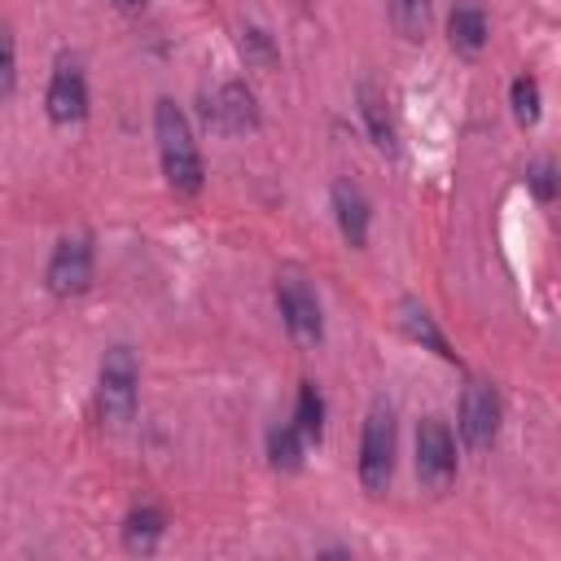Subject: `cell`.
Returning a JSON list of instances; mask_svg holds the SVG:
<instances>
[{"label":"cell","mask_w":561,"mask_h":561,"mask_svg":"<svg viewBox=\"0 0 561 561\" xmlns=\"http://www.w3.org/2000/svg\"><path fill=\"white\" fill-rule=\"evenodd\" d=\"M153 136H158V158H162V175L175 193L193 197L202 188V153L193 145V131H188V118L184 110L162 96L153 105Z\"/></svg>","instance_id":"1"},{"label":"cell","mask_w":561,"mask_h":561,"mask_svg":"<svg viewBox=\"0 0 561 561\" xmlns=\"http://www.w3.org/2000/svg\"><path fill=\"white\" fill-rule=\"evenodd\" d=\"M136 386H140V368L131 346H110L101 359V386H96V408L105 425H127L136 412Z\"/></svg>","instance_id":"2"},{"label":"cell","mask_w":561,"mask_h":561,"mask_svg":"<svg viewBox=\"0 0 561 561\" xmlns=\"http://www.w3.org/2000/svg\"><path fill=\"white\" fill-rule=\"evenodd\" d=\"M390 473H394V412L377 403L359 438V482L368 495H381L390 486Z\"/></svg>","instance_id":"3"},{"label":"cell","mask_w":561,"mask_h":561,"mask_svg":"<svg viewBox=\"0 0 561 561\" xmlns=\"http://www.w3.org/2000/svg\"><path fill=\"white\" fill-rule=\"evenodd\" d=\"M416 478L434 495H443L456 478V438L438 416H425L416 430Z\"/></svg>","instance_id":"4"},{"label":"cell","mask_w":561,"mask_h":561,"mask_svg":"<svg viewBox=\"0 0 561 561\" xmlns=\"http://www.w3.org/2000/svg\"><path fill=\"white\" fill-rule=\"evenodd\" d=\"M276 307H280L285 329H289V333H294L302 346H316V342L324 337L320 302H316V294L307 289V280H302V276H294V272L276 276Z\"/></svg>","instance_id":"5"},{"label":"cell","mask_w":561,"mask_h":561,"mask_svg":"<svg viewBox=\"0 0 561 561\" xmlns=\"http://www.w3.org/2000/svg\"><path fill=\"white\" fill-rule=\"evenodd\" d=\"M48 289L57 298H75L92 285V237L75 232V237H61L53 259H48V272H44Z\"/></svg>","instance_id":"6"},{"label":"cell","mask_w":561,"mask_h":561,"mask_svg":"<svg viewBox=\"0 0 561 561\" xmlns=\"http://www.w3.org/2000/svg\"><path fill=\"white\" fill-rule=\"evenodd\" d=\"M495 430H500V394L486 381H469L460 399V438L473 451H482L495 443Z\"/></svg>","instance_id":"7"},{"label":"cell","mask_w":561,"mask_h":561,"mask_svg":"<svg viewBox=\"0 0 561 561\" xmlns=\"http://www.w3.org/2000/svg\"><path fill=\"white\" fill-rule=\"evenodd\" d=\"M44 105H48V118H53V123H79V118L88 114V83H83L79 61H70V57L57 61V70H53V79H48Z\"/></svg>","instance_id":"8"},{"label":"cell","mask_w":561,"mask_h":561,"mask_svg":"<svg viewBox=\"0 0 561 561\" xmlns=\"http://www.w3.org/2000/svg\"><path fill=\"white\" fill-rule=\"evenodd\" d=\"M206 123H215L219 131L237 136V131H250L259 123V105H254V92L245 83H224L210 101H206Z\"/></svg>","instance_id":"9"},{"label":"cell","mask_w":561,"mask_h":561,"mask_svg":"<svg viewBox=\"0 0 561 561\" xmlns=\"http://www.w3.org/2000/svg\"><path fill=\"white\" fill-rule=\"evenodd\" d=\"M333 215H337V228L351 245H364L368 241V202L364 193L351 184V180H337L333 184Z\"/></svg>","instance_id":"10"},{"label":"cell","mask_w":561,"mask_h":561,"mask_svg":"<svg viewBox=\"0 0 561 561\" xmlns=\"http://www.w3.org/2000/svg\"><path fill=\"white\" fill-rule=\"evenodd\" d=\"M447 39L460 53H478L486 44V13L478 4H456L447 18Z\"/></svg>","instance_id":"11"},{"label":"cell","mask_w":561,"mask_h":561,"mask_svg":"<svg viewBox=\"0 0 561 561\" xmlns=\"http://www.w3.org/2000/svg\"><path fill=\"white\" fill-rule=\"evenodd\" d=\"M359 114L373 131V145L377 149H394V123H390V105H386V92L377 83H359Z\"/></svg>","instance_id":"12"},{"label":"cell","mask_w":561,"mask_h":561,"mask_svg":"<svg viewBox=\"0 0 561 561\" xmlns=\"http://www.w3.org/2000/svg\"><path fill=\"white\" fill-rule=\"evenodd\" d=\"M162 530H167V517H162V508H131L127 513V522H123V543H127V552H153L158 548V539H162Z\"/></svg>","instance_id":"13"},{"label":"cell","mask_w":561,"mask_h":561,"mask_svg":"<svg viewBox=\"0 0 561 561\" xmlns=\"http://www.w3.org/2000/svg\"><path fill=\"white\" fill-rule=\"evenodd\" d=\"M403 329H408V333H412V337H416V342H421V346H430V351H434V355H443V359H447V364H451V359H456V351H451V346H447V337H443V333H438V324H434V320H430V311H425V307H416V302H412V298H408V302H403Z\"/></svg>","instance_id":"14"},{"label":"cell","mask_w":561,"mask_h":561,"mask_svg":"<svg viewBox=\"0 0 561 561\" xmlns=\"http://www.w3.org/2000/svg\"><path fill=\"white\" fill-rule=\"evenodd\" d=\"M294 425L307 443H320L324 438V399L316 390V381H302L298 386V408H294Z\"/></svg>","instance_id":"15"},{"label":"cell","mask_w":561,"mask_h":561,"mask_svg":"<svg viewBox=\"0 0 561 561\" xmlns=\"http://www.w3.org/2000/svg\"><path fill=\"white\" fill-rule=\"evenodd\" d=\"M302 434H298V425H272L267 430V456H272V465L276 469H298L302 465Z\"/></svg>","instance_id":"16"},{"label":"cell","mask_w":561,"mask_h":561,"mask_svg":"<svg viewBox=\"0 0 561 561\" xmlns=\"http://www.w3.org/2000/svg\"><path fill=\"white\" fill-rule=\"evenodd\" d=\"M390 22L403 39H421L430 26V0H390Z\"/></svg>","instance_id":"17"},{"label":"cell","mask_w":561,"mask_h":561,"mask_svg":"<svg viewBox=\"0 0 561 561\" xmlns=\"http://www.w3.org/2000/svg\"><path fill=\"white\" fill-rule=\"evenodd\" d=\"M508 96H513V118L522 127H535L539 123V83L530 75H522V79H513Z\"/></svg>","instance_id":"18"},{"label":"cell","mask_w":561,"mask_h":561,"mask_svg":"<svg viewBox=\"0 0 561 561\" xmlns=\"http://www.w3.org/2000/svg\"><path fill=\"white\" fill-rule=\"evenodd\" d=\"M241 53H245V61H254V66H272V61H276L272 35L259 31V26H245V31H241Z\"/></svg>","instance_id":"19"},{"label":"cell","mask_w":561,"mask_h":561,"mask_svg":"<svg viewBox=\"0 0 561 561\" xmlns=\"http://www.w3.org/2000/svg\"><path fill=\"white\" fill-rule=\"evenodd\" d=\"M13 83H18V48H13L9 26H0V101L13 92Z\"/></svg>","instance_id":"20"},{"label":"cell","mask_w":561,"mask_h":561,"mask_svg":"<svg viewBox=\"0 0 561 561\" xmlns=\"http://www.w3.org/2000/svg\"><path fill=\"white\" fill-rule=\"evenodd\" d=\"M526 180H530V188H535V197H539V202H552V197H557V167H552L548 158H543V162H535Z\"/></svg>","instance_id":"21"},{"label":"cell","mask_w":561,"mask_h":561,"mask_svg":"<svg viewBox=\"0 0 561 561\" xmlns=\"http://www.w3.org/2000/svg\"><path fill=\"white\" fill-rule=\"evenodd\" d=\"M118 4H123V9H127V13H136V9H145V4H149V0H118Z\"/></svg>","instance_id":"22"}]
</instances>
